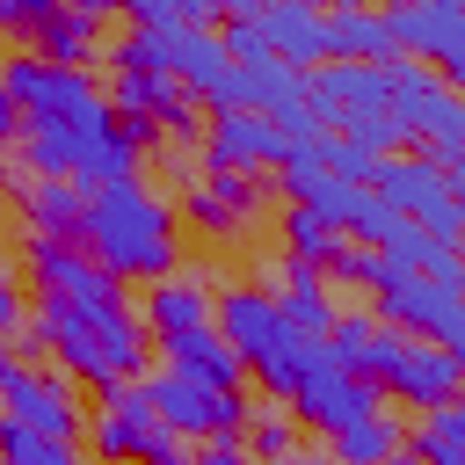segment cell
I'll return each mask as SVG.
<instances>
[{
	"mask_svg": "<svg viewBox=\"0 0 465 465\" xmlns=\"http://www.w3.org/2000/svg\"><path fill=\"white\" fill-rule=\"evenodd\" d=\"M80 247H87L116 283H167V276H182L174 211H167L145 182L94 189V196H87V218H80Z\"/></svg>",
	"mask_w": 465,
	"mask_h": 465,
	"instance_id": "cell-2",
	"label": "cell"
},
{
	"mask_svg": "<svg viewBox=\"0 0 465 465\" xmlns=\"http://www.w3.org/2000/svg\"><path fill=\"white\" fill-rule=\"evenodd\" d=\"M334 247H341V232H334L312 203H291V211H283V262H298V269H327Z\"/></svg>",
	"mask_w": 465,
	"mask_h": 465,
	"instance_id": "cell-26",
	"label": "cell"
},
{
	"mask_svg": "<svg viewBox=\"0 0 465 465\" xmlns=\"http://www.w3.org/2000/svg\"><path fill=\"white\" fill-rule=\"evenodd\" d=\"M232 109L276 124V116L305 109V73H291L283 58H247V65H232Z\"/></svg>",
	"mask_w": 465,
	"mask_h": 465,
	"instance_id": "cell-21",
	"label": "cell"
},
{
	"mask_svg": "<svg viewBox=\"0 0 465 465\" xmlns=\"http://www.w3.org/2000/svg\"><path fill=\"white\" fill-rule=\"evenodd\" d=\"M22 269H29V283L44 291V298H58V305H87V312H131L124 305V283L80 247V240H22Z\"/></svg>",
	"mask_w": 465,
	"mask_h": 465,
	"instance_id": "cell-6",
	"label": "cell"
},
{
	"mask_svg": "<svg viewBox=\"0 0 465 465\" xmlns=\"http://www.w3.org/2000/svg\"><path fill=\"white\" fill-rule=\"evenodd\" d=\"M276 465H334L327 450H291V458H276Z\"/></svg>",
	"mask_w": 465,
	"mask_h": 465,
	"instance_id": "cell-35",
	"label": "cell"
},
{
	"mask_svg": "<svg viewBox=\"0 0 465 465\" xmlns=\"http://www.w3.org/2000/svg\"><path fill=\"white\" fill-rule=\"evenodd\" d=\"M371 196H385L407 225H421L429 240H465V211H458V189H450V174L436 167V160H421V153H392V160H378L371 167V182H363Z\"/></svg>",
	"mask_w": 465,
	"mask_h": 465,
	"instance_id": "cell-3",
	"label": "cell"
},
{
	"mask_svg": "<svg viewBox=\"0 0 465 465\" xmlns=\"http://www.w3.org/2000/svg\"><path fill=\"white\" fill-rule=\"evenodd\" d=\"M421 276H429V283H443V291H465V240H429Z\"/></svg>",
	"mask_w": 465,
	"mask_h": 465,
	"instance_id": "cell-31",
	"label": "cell"
},
{
	"mask_svg": "<svg viewBox=\"0 0 465 465\" xmlns=\"http://www.w3.org/2000/svg\"><path fill=\"white\" fill-rule=\"evenodd\" d=\"M378 327H392V334H407V341H436V349H458L465 341V291H443V283H429V276H407V269H392L378 291Z\"/></svg>",
	"mask_w": 465,
	"mask_h": 465,
	"instance_id": "cell-7",
	"label": "cell"
},
{
	"mask_svg": "<svg viewBox=\"0 0 465 465\" xmlns=\"http://www.w3.org/2000/svg\"><path fill=\"white\" fill-rule=\"evenodd\" d=\"M283 138H276V124L269 116H247V109H225V116H211L203 124V174H276L283 167Z\"/></svg>",
	"mask_w": 465,
	"mask_h": 465,
	"instance_id": "cell-10",
	"label": "cell"
},
{
	"mask_svg": "<svg viewBox=\"0 0 465 465\" xmlns=\"http://www.w3.org/2000/svg\"><path fill=\"white\" fill-rule=\"evenodd\" d=\"M153 465H196V458H189V450H182V443H167V450H160V458H153Z\"/></svg>",
	"mask_w": 465,
	"mask_h": 465,
	"instance_id": "cell-36",
	"label": "cell"
},
{
	"mask_svg": "<svg viewBox=\"0 0 465 465\" xmlns=\"http://www.w3.org/2000/svg\"><path fill=\"white\" fill-rule=\"evenodd\" d=\"M327 458H334V465H392V458H407V429L378 407V414L349 421L341 436H327Z\"/></svg>",
	"mask_w": 465,
	"mask_h": 465,
	"instance_id": "cell-24",
	"label": "cell"
},
{
	"mask_svg": "<svg viewBox=\"0 0 465 465\" xmlns=\"http://www.w3.org/2000/svg\"><path fill=\"white\" fill-rule=\"evenodd\" d=\"M0 189H7V203L29 218V232L36 240H80V218H87V196L73 189V182H36V174H0Z\"/></svg>",
	"mask_w": 465,
	"mask_h": 465,
	"instance_id": "cell-17",
	"label": "cell"
},
{
	"mask_svg": "<svg viewBox=\"0 0 465 465\" xmlns=\"http://www.w3.org/2000/svg\"><path fill=\"white\" fill-rule=\"evenodd\" d=\"M378 392H385V400H407V407H421V414H436V407H458V400H465V378H458L450 349H436V341H400V356L385 363Z\"/></svg>",
	"mask_w": 465,
	"mask_h": 465,
	"instance_id": "cell-11",
	"label": "cell"
},
{
	"mask_svg": "<svg viewBox=\"0 0 465 465\" xmlns=\"http://www.w3.org/2000/svg\"><path fill=\"white\" fill-rule=\"evenodd\" d=\"M262 196H269V182H254V174H196V182H182V218L203 240H232L262 211Z\"/></svg>",
	"mask_w": 465,
	"mask_h": 465,
	"instance_id": "cell-12",
	"label": "cell"
},
{
	"mask_svg": "<svg viewBox=\"0 0 465 465\" xmlns=\"http://www.w3.org/2000/svg\"><path fill=\"white\" fill-rule=\"evenodd\" d=\"M320 276H327V283H349V291H378V283L392 276V262H385L378 247H356V240H341V247H334V262H327Z\"/></svg>",
	"mask_w": 465,
	"mask_h": 465,
	"instance_id": "cell-28",
	"label": "cell"
},
{
	"mask_svg": "<svg viewBox=\"0 0 465 465\" xmlns=\"http://www.w3.org/2000/svg\"><path fill=\"white\" fill-rule=\"evenodd\" d=\"M211 327L225 334V349H232L240 363H254V356H262V349L283 334V312H276V298H269L262 283H218Z\"/></svg>",
	"mask_w": 465,
	"mask_h": 465,
	"instance_id": "cell-14",
	"label": "cell"
},
{
	"mask_svg": "<svg viewBox=\"0 0 465 465\" xmlns=\"http://www.w3.org/2000/svg\"><path fill=\"white\" fill-rule=\"evenodd\" d=\"M254 22H262L269 58H283L291 73L327 65V15H320V7H305V0H269V7H254Z\"/></svg>",
	"mask_w": 465,
	"mask_h": 465,
	"instance_id": "cell-16",
	"label": "cell"
},
{
	"mask_svg": "<svg viewBox=\"0 0 465 465\" xmlns=\"http://www.w3.org/2000/svg\"><path fill=\"white\" fill-rule=\"evenodd\" d=\"M0 334H22V291L7 269H0Z\"/></svg>",
	"mask_w": 465,
	"mask_h": 465,
	"instance_id": "cell-32",
	"label": "cell"
},
{
	"mask_svg": "<svg viewBox=\"0 0 465 465\" xmlns=\"http://www.w3.org/2000/svg\"><path fill=\"white\" fill-rule=\"evenodd\" d=\"M102 22H109V7H94V0H44V15L22 36V51L44 58V65H80L87 73V58L102 44Z\"/></svg>",
	"mask_w": 465,
	"mask_h": 465,
	"instance_id": "cell-13",
	"label": "cell"
},
{
	"mask_svg": "<svg viewBox=\"0 0 465 465\" xmlns=\"http://www.w3.org/2000/svg\"><path fill=\"white\" fill-rule=\"evenodd\" d=\"M247 371L262 378V392H269V400H298V385H312V378H320V371H334V363H327V341H305V334H291V327H283V334H276Z\"/></svg>",
	"mask_w": 465,
	"mask_h": 465,
	"instance_id": "cell-23",
	"label": "cell"
},
{
	"mask_svg": "<svg viewBox=\"0 0 465 465\" xmlns=\"http://www.w3.org/2000/svg\"><path fill=\"white\" fill-rule=\"evenodd\" d=\"M378 407H385L378 385H363V378H349V371H320L312 385H298L291 421H305V429H320V436H341L349 421H363V414H378Z\"/></svg>",
	"mask_w": 465,
	"mask_h": 465,
	"instance_id": "cell-15",
	"label": "cell"
},
{
	"mask_svg": "<svg viewBox=\"0 0 465 465\" xmlns=\"http://www.w3.org/2000/svg\"><path fill=\"white\" fill-rule=\"evenodd\" d=\"M385 29L400 58L429 65L450 94H465V0H400L385 7Z\"/></svg>",
	"mask_w": 465,
	"mask_h": 465,
	"instance_id": "cell-5",
	"label": "cell"
},
{
	"mask_svg": "<svg viewBox=\"0 0 465 465\" xmlns=\"http://www.w3.org/2000/svg\"><path fill=\"white\" fill-rule=\"evenodd\" d=\"M15 356H58L65 378L109 392V385L145 378L153 341H145L138 312H87V305H58V298H44L36 320L15 334Z\"/></svg>",
	"mask_w": 465,
	"mask_h": 465,
	"instance_id": "cell-1",
	"label": "cell"
},
{
	"mask_svg": "<svg viewBox=\"0 0 465 465\" xmlns=\"http://www.w3.org/2000/svg\"><path fill=\"white\" fill-rule=\"evenodd\" d=\"M87 443H94L102 465H153L174 436L160 429L145 378H131V385H109V392H102V407L87 414Z\"/></svg>",
	"mask_w": 465,
	"mask_h": 465,
	"instance_id": "cell-8",
	"label": "cell"
},
{
	"mask_svg": "<svg viewBox=\"0 0 465 465\" xmlns=\"http://www.w3.org/2000/svg\"><path fill=\"white\" fill-rule=\"evenodd\" d=\"M15 371H22V356H15V349H0V392L15 385Z\"/></svg>",
	"mask_w": 465,
	"mask_h": 465,
	"instance_id": "cell-34",
	"label": "cell"
},
{
	"mask_svg": "<svg viewBox=\"0 0 465 465\" xmlns=\"http://www.w3.org/2000/svg\"><path fill=\"white\" fill-rule=\"evenodd\" d=\"M211 305H218V283H203V276H167V283H145L138 327H145V341H174V334L211 327Z\"/></svg>",
	"mask_w": 465,
	"mask_h": 465,
	"instance_id": "cell-19",
	"label": "cell"
},
{
	"mask_svg": "<svg viewBox=\"0 0 465 465\" xmlns=\"http://www.w3.org/2000/svg\"><path fill=\"white\" fill-rule=\"evenodd\" d=\"M240 450H247L254 465H276V458H291V450H298L291 407H254V414H247V429H240Z\"/></svg>",
	"mask_w": 465,
	"mask_h": 465,
	"instance_id": "cell-27",
	"label": "cell"
},
{
	"mask_svg": "<svg viewBox=\"0 0 465 465\" xmlns=\"http://www.w3.org/2000/svg\"><path fill=\"white\" fill-rule=\"evenodd\" d=\"M145 392H153V414H160V429L174 443H240V429L254 414L247 392H211V385H196L182 371H153Z\"/></svg>",
	"mask_w": 465,
	"mask_h": 465,
	"instance_id": "cell-4",
	"label": "cell"
},
{
	"mask_svg": "<svg viewBox=\"0 0 465 465\" xmlns=\"http://www.w3.org/2000/svg\"><path fill=\"white\" fill-rule=\"evenodd\" d=\"M269 182H276V189H283L291 203H305V196H312V189L327 182V167H320V153H312V145H291V153H283V167H276Z\"/></svg>",
	"mask_w": 465,
	"mask_h": 465,
	"instance_id": "cell-30",
	"label": "cell"
},
{
	"mask_svg": "<svg viewBox=\"0 0 465 465\" xmlns=\"http://www.w3.org/2000/svg\"><path fill=\"white\" fill-rule=\"evenodd\" d=\"M0 414L15 421V429H29V436H51V443H73L80 429H87V407H80V392H73V378H51V371H15V385L0 392Z\"/></svg>",
	"mask_w": 465,
	"mask_h": 465,
	"instance_id": "cell-9",
	"label": "cell"
},
{
	"mask_svg": "<svg viewBox=\"0 0 465 465\" xmlns=\"http://www.w3.org/2000/svg\"><path fill=\"white\" fill-rule=\"evenodd\" d=\"M327 58L334 65H400V44L385 29V7H334L327 15Z\"/></svg>",
	"mask_w": 465,
	"mask_h": 465,
	"instance_id": "cell-20",
	"label": "cell"
},
{
	"mask_svg": "<svg viewBox=\"0 0 465 465\" xmlns=\"http://www.w3.org/2000/svg\"><path fill=\"white\" fill-rule=\"evenodd\" d=\"M262 291L276 298V312H283V327H291V334L327 341V327H334V298H327V276H320V269L269 262V269H262Z\"/></svg>",
	"mask_w": 465,
	"mask_h": 465,
	"instance_id": "cell-18",
	"label": "cell"
},
{
	"mask_svg": "<svg viewBox=\"0 0 465 465\" xmlns=\"http://www.w3.org/2000/svg\"><path fill=\"white\" fill-rule=\"evenodd\" d=\"M371 334H378V320H371V312H334V327H327V363L356 378V363H363Z\"/></svg>",
	"mask_w": 465,
	"mask_h": 465,
	"instance_id": "cell-29",
	"label": "cell"
},
{
	"mask_svg": "<svg viewBox=\"0 0 465 465\" xmlns=\"http://www.w3.org/2000/svg\"><path fill=\"white\" fill-rule=\"evenodd\" d=\"M458 211H465V189H458Z\"/></svg>",
	"mask_w": 465,
	"mask_h": 465,
	"instance_id": "cell-37",
	"label": "cell"
},
{
	"mask_svg": "<svg viewBox=\"0 0 465 465\" xmlns=\"http://www.w3.org/2000/svg\"><path fill=\"white\" fill-rule=\"evenodd\" d=\"M160 356H167V371H182V378H196V385H211V392H240V378H247V363L225 349L218 327L174 334V341H160Z\"/></svg>",
	"mask_w": 465,
	"mask_h": 465,
	"instance_id": "cell-22",
	"label": "cell"
},
{
	"mask_svg": "<svg viewBox=\"0 0 465 465\" xmlns=\"http://www.w3.org/2000/svg\"><path fill=\"white\" fill-rule=\"evenodd\" d=\"M22 138V116H15V94H7V65H0V145Z\"/></svg>",
	"mask_w": 465,
	"mask_h": 465,
	"instance_id": "cell-33",
	"label": "cell"
},
{
	"mask_svg": "<svg viewBox=\"0 0 465 465\" xmlns=\"http://www.w3.org/2000/svg\"><path fill=\"white\" fill-rule=\"evenodd\" d=\"M407 458H414V465H465V400L421 414L414 436H407Z\"/></svg>",
	"mask_w": 465,
	"mask_h": 465,
	"instance_id": "cell-25",
	"label": "cell"
}]
</instances>
